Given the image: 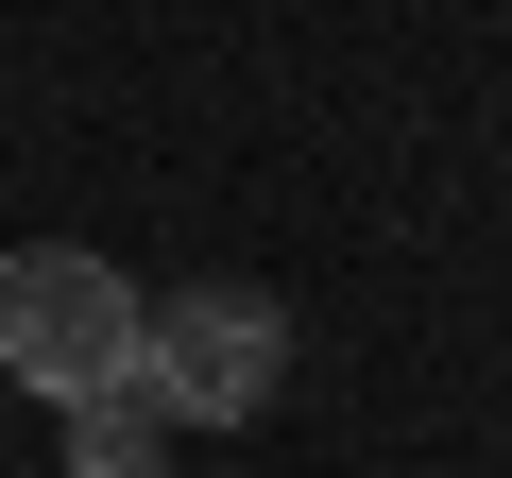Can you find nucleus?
I'll use <instances>...</instances> for the list:
<instances>
[{
	"label": "nucleus",
	"mask_w": 512,
	"mask_h": 478,
	"mask_svg": "<svg viewBox=\"0 0 512 478\" xmlns=\"http://www.w3.org/2000/svg\"><path fill=\"white\" fill-rule=\"evenodd\" d=\"M291 376V308L274 291H239V274H188L171 308H137V393L171 427H256Z\"/></svg>",
	"instance_id": "nucleus-2"
},
{
	"label": "nucleus",
	"mask_w": 512,
	"mask_h": 478,
	"mask_svg": "<svg viewBox=\"0 0 512 478\" xmlns=\"http://www.w3.org/2000/svg\"><path fill=\"white\" fill-rule=\"evenodd\" d=\"M0 376L86 410V393H137V291L120 257H86V239H18L0 257Z\"/></svg>",
	"instance_id": "nucleus-1"
},
{
	"label": "nucleus",
	"mask_w": 512,
	"mask_h": 478,
	"mask_svg": "<svg viewBox=\"0 0 512 478\" xmlns=\"http://www.w3.org/2000/svg\"><path fill=\"white\" fill-rule=\"evenodd\" d=\"M69 427V478H154L171 461V410L154 393H86V410H52Z\"/></svg>",
	"instance_id": "nucleus-3"
}]
</instances>
